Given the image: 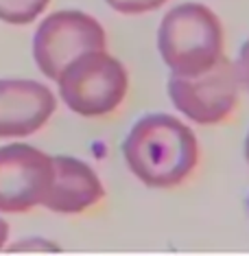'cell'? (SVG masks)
<instances>
[{"label":"cell","mask_w":249,"mask_h":256,"mask_svg":"<svg viewBox=\"0 0 249 256\" xmlns=\"http://www.w3.org/2000/svg\"><path fill=\"white\" fill-rule=\"evenodd\" d=\"M55 84L59 98L70 112L83 118H103L125 103L129 72L107 50H92L68 64Z\"/></svg>","instance_id":"3"},{"label":"cell","mask_w":249,"mask_h":256,"mask_svg":"<svg viewBox=\"0 0 249 256\" xmlns=\"http://www.w3.org/2000/svg\"><path fill=\"white\" fill-rule=\"evenodd\" d=\"M105 2L120 16H144L162 9L171 0H105Z\"/></svg>","instance_id":"10"},{"label":"cell","mask_w":249,"mask_h":256,"mask_svg":"<svg viewBox=\"0 0 249 256\" xmlns=\"http://www.w3.org/2000/svg\"><path fill=\"white\" fill-rule=\"evenodd\" d=\"M57 110L55 92L42 81L0 79V140L37 134Z\"/></svg>","instance_id":"7"},{"label":"cell","mask_w":249,"mask_h":256,"mask_svg":"<svg viewBox=\"0 0 249 256\" xmlns=\"http://www.w3.org/2000/svg\"><path fill=\"white\" fill-rule=\"evenodd\" d=\"M50 0H0V22L24 26L48 9Z\"/></svg>","instance_id":"9"},{"label":"cell","mask_w":249,"mask_h":256,"mask_svg":"<svg viewBox=\"0 0 249 256\" xmlns=\"http://www.w3.org/2000/svg\"><path fill=\"white\" fill-rule=\"evenodd\" d=\"M55 182L53 156L26 142L0 147V210L26 212L46 202Z\"/></svg>","instance_id":"6"},{"label":"cell","mask_w":249,"mask_h":256,"mask_svg":"<svg viewBox=\"0 0 249 256\" xmlns=\"http://www.w3.org/2000/svg\"><path fill=\"white\" fill-rule=\"evenodd\" d=\"M169 98L186 120L201 127L223 125L241 108V79L228 57L214 70L199 77H171Z\"/></svg>","instance_id":"5"},{"label":"cell","mask_w":249,"mask_h":256,"mask_svg":"<svg viewBox=\"0 0 249 256\" xmlns=\"http://www.w3.org/2000/svg\"><path fill=\"white\" fill-rule=\"evenodd\" d=\"M4 232H7V228H4V224H2V221H0V241H2V238H4Z\"/></svg>","instance_id":"13"},{"label":"cell","mask_w":249,"mask_h":256,"mask_svg":"<svg viewBox=\"0 0 249 256\" xmlns=\"http://www.w3.org/2000/svg\"><path fill=\"white\" fill-rule=\"evenodd\" d=\"M55 182L44 206L55 212H83L105 197L103 182L88 162L74 156H53Z\"/></svg>","instance_id":"8"},{"label":"cell","mask_w":249,"mask_h":256,"mask_svg":"<svg viewBox=\"0 0 249 256\" xmlns=\"http://www.w3.org/2000/svg\"><path fill=\"white\" fill-rule=\"evenodd\" d=\"M234 64H236V72H239V79H241L243 90L249 94V38L241 44L239 57H236Z\"/></svg>","instance_id":"11"},{"label":"cell","mask_w":249,"mask_h":256,"mask_svg":"<svg viewBox=\"0 0 249 256\" xmlns=\"http://www.w3.org/2000/svg\"><path fill=\"white\" fill-rule=\"evenodd\" d=\"M158 53L171 77H199L225 60V26L204 2H182L158 26Z\"/></svg>","instance_id":"2"},{"label":"cell","mask_w":249,"mask_h":256,"mask_svg":"<svg viewBox=\"0 0 249 256\" xmlns=\"http://www.w3.org/2000/svg\"><path fill=\"white\" fill-rule=\"evenodd\" d=\"M125 164L144 186L169 190L186 184L201 162L195 130L166 112L142 114L123 140Z\"/></svg>","instance_id":"1"},{"label":"cell","mask_w":249,"mask_h":256,"mask_svg":"<svg viewBox=\"0 0 249 256\" xmlns=\"http://www.w3.org/2000/svg\"><path fill=\"white\" fill-rule=\"evenodd\" d=\"M245 160H247V164H249V132H247V136H245Z\"/></svg>","instance_id":"12"},{"label":"cell","mask_w":249,"mask_h":256,"mask_svg":"<svg viewBox=\"0 0 249 256\" xmlns=\"http://www.w3.org/2000/svg\"><path fill=\"white\" fill-rule=\"evenodd\" d=\"M92 50H107V33L94 16L81 9L53 11L33 33V62L50 81H57L68 64Z\"/></svg>","instance_id":"4"}]
</instances>
